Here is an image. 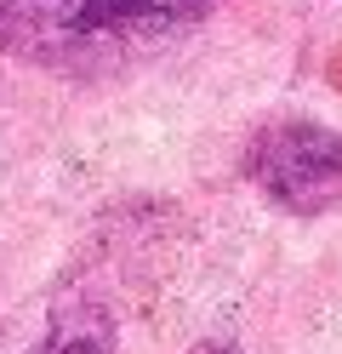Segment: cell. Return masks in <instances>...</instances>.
<instances>
[{"label": "cell", "mask_w": 342, "mask_h": 354, "mask_svg": "<svg viewBox=\"0 0 342 354\" xmlns=\"http://www.w3.org/2000/svg\"><path fill=\"white\" fill-rule=\"evenodd\" d=\"M211 0H0V46L35 69L97 80L189 35Z\"/></svg>", "instance_id": "obj_1"}, {"label": "cell", "mask_w": 342, "mask_h": 354, "mask_svg": "<svg viewBox=\"0 0 342 354\" xmlns=\"http://www.w3.org/2000/svg\"><path fill=\"white\" fill-rule=\"evenodd\" d=\"M251 177L280 212L325 217L342 206V131L319 120H285L251 149Z\"/></svg>", "instance_id": "obj_2"}, {"label": "cell", "mask_w": 342, "mask_h": 354, "mask_svg": "<svg viewBox=\"0 0 342 354\" xmlns=\"http://www.w3.org/2000/svg\"><path fill=\"white\" fill-rule=\"evenodd\" d=\"M35 354H114V320H108V308L80 303V297L57 303V315H52V326L40 331Z\"/></svg>", "instance_id": "obj_3"}, {"label": "cell", "mask_w": 342, "mask_h": 354, "mask_svg": "<svg viewBox=\"0 0 342 354\" xmlns=\"http://www.w3.org/2000/svg\"><path fill=\"white\" fill-rule=\"evenodd\" d=\"M194 354H240V348H234V343H200Z\"/></svg>", "instance_id": "obj_4"}, {"label": "cell", "mask_w": 342, "mask_h": 354, "mask_svg": "<svg viewBox=\"0 0 342 354\" xmlns=\"http://www.w3.org/2000/svg\"><path fill=\"white\" fill-rule=\"evenodd\" d=\"M0 52H6V46H0Z\"/></svg>", "instance_id": "obj_5"}]
</instances>
